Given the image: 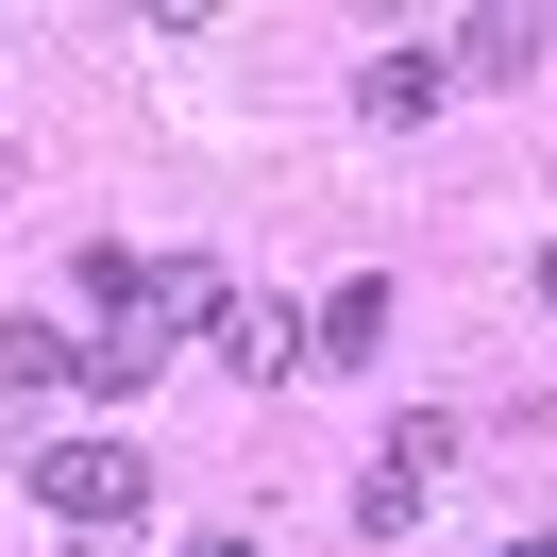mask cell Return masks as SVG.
Listing matches in <instances>:
<instances>
[{
	"instance_id": "obj_3",
	"label": "cell",
	"mask_w": 557,
	"mask_h": 557,
	"mask_svg": "<svg viewBox=\"0 0 557 557\" xmlns=\"http://www.w3.org/2000/svg\"><path fill=\"white\" fill-rule=\"evenodd\" d=\"M440 473H456V406H406L372 440V490H355V523H372V541H406L422 507H440Z\"/></svg>"
},
{
	"instance_id": "obj_4",
	"label": "cell",
	"mask_w": 557,
	"mask_h": 557,
	"mask_svg": "<svg viewBox=\"0 0 557 557\" xmlns=\"http://www.w3.org/2000/svg\"><path fill=\"white\" fill-rule=\"evenodd\" d=\"M456 102V51L440 35H388L372 69H355V119H372V136H406V119H440Z\"/></svg>"
},
{
	"instance_id": "obj_7",
	"label": "cell",
	"mask_w": 557,
	"mask_h": 557,
	"mask_svg": "<svg viewBox=\"0 0 557 557\" xmlns=\"http://www.w3.org/2000/svg\"><path fill=\"white\" fill-rule=\"evenodd\" d=\"M541 17H523V0H490V17H473V35H456V85H541Z\"/></svg>"
},
{
	"instance_id": "obj_9",
	"label": "cell",
	"mask_w": 557,
	"mask_h": 557,
	"mask_svg": "<svg viewBox=\"0 0 557 557\" xmlns=\"http://www.w3.org/2000/svg\"><path fill=\"white\" fill-rule=\"evenodd\" d=\"M152 372H170V355H152V338H69V388H85V406H136Z\"/></svg>"
},
{
	"instance_id": "obj_5",
	"label": "cell",
	"mask_w": 557,
	"mask_h": 557,
	"mask_svg": "<svg viewBox=\"0 0 557 557\" xmlns=\"http://www.w3.org/2000/svg\"><path fill=\"white\" fill-rule=\"evenodd\" d=\"M372 355H388V271H355L305 305V372H372Z\"/></svg>"
},
{
	"instance_id": "obj_2",
	"label": "cell",
	"mask_w": 557,
	"mask_h": 557,
	"mask_svg": "<svg viewBox=\"0 0 557 557\" xmlns=\"http://www.w3.org/2000/svg\"><path fill=\"white\" fill-rule=\"evenodd\" d=\"M35 507L69 523V541H119V523L152 507V456H136V440H102V422H85V440H51V456H35Z\"/></svg>"
},
{
	"instance_id": "obj_8",
	"label": "cell",
	"mask_w": 557,
	"mask_h": 557,
	"mask_svg": "<svg viewBox=\"0 0 557 557\" xmlns=\"http://www.w3.org/2000/svg\"><path fill=\"white\" fill-rule=\"evenodd\" d=\"M69 388V321H0V406H51Z\"/></svg>"
},
{
	"instance_id": "obj_6",
	"label": "cell",
	"mask_w": 557,
	"mask_h": 557,
	"mask_svg": "<svg viewBox=\"0 0 557 557\" xmlns=\"http://www.w3.org/2000/svg\"><path fill=\"white\" fill-rule=\"evenodd\" d=\"M203 338H220V372H253V388H271V372H305V305H220Z\"/></svg>"
},
{
	"instance_id": "obj_1",
	"label": "cell",
	"mask_w": 557,
	"mask_h": 557,
	"mask_svg": "<svg viewBox=\"0 0 557 557\" xmlns=\"http://www.w3.org/2000/svg\"><path fill=\"white\" fill-rule=\"evenodd\" d=\"M220 305H237V287H220L203 253H136V237L85 253V321H102V338H152V355H170L186 321H220Z\"/></svg>"
},
{
	"instance_id": "obj_12",
	"label": "cell",
	"mask_w": 557,
	"mask_h": 557,
	"mask_svg": "<svg viewBox=\"0 0 557 557\" xmlns=\"http://www.w3.org/2000/svg\"><path fill=\"white\" fill-rule=\"evenodd\" d=\"M541 305H557V237H541Z\"/></svg>"
},
{
	"instance_id": "obj_10",
	"label": "cell",
	"mask_w": 557,
	"mask_h": 557,
	"mask_svg": "<svg viewBox=\"0 0 557 557\" xmlns=\"http://www.w3.org/2000/svg\"><path fill=\"white\" fill-rule=\"evenodd\" d=\"M186 557H253V523H203V541H186Z\"/></svg>"
},
{
	"instance_id": "obj_11",
	"label": "cell",
	"mask_w": 557,
	"mask_h": 557,
	"mask_svg": "<svg viewBox=\"0 0 557 557\" xmlns=\"http://www.w3.org/2000/svg\"><path fill=\"white\" fill-rule=\"evenodd\" d=\"M490 557H557V523H523V541H490Z\"/></svg>"
}]
</instances>
